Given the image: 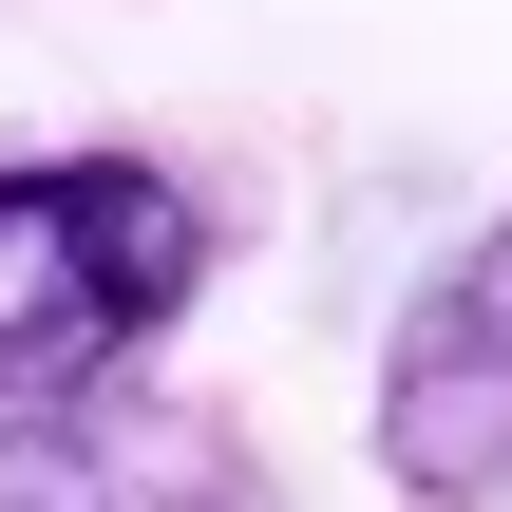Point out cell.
<instances>
[{
	"label": "cell",
	"instance_id": "3",
	"mask_svg": "<svg viewBox=\"0 0 512 512\" xmlns=\"http://www.w3.org/2000/svg\"><path fill=\"white\" fill-rule=\"evenodd\" d=\"M0 512H285V494H266L247 418H209V399H152V380H114V399L0 418Z\"/></svg>",
	"mask_w": 512,
	"mask_h": 512
},
{
	"label": "cell",
	"instance_id": "1",
	"mask_svg": "<svg viewBox=\"0 0 512 512\" xmlns=\"http://www.w3.org/2000/svg\"><path fill=\"white\" fill-rule=\"evenodd\" d=\"M209 304V209L152 152H19L0 171V418L114 399Z\"/></svg>",
	"mask_w": 512,
	"mask_h": 512
},
{
	"label": "cell",
	"instance_id": "2",
	"mask_svg": "<svg viewBox=\"0 0 512 512\" xmlns=\"http://www.w3.org/2000/svg\"><path fill=\"white\" fill-rule=\"evenodd\" d=\"M380 475H399V512H494L512 494V209L380 342Z\"/></svg>",
	"mask_w": 512,
	"mask_h": 512
}]
</instances>
